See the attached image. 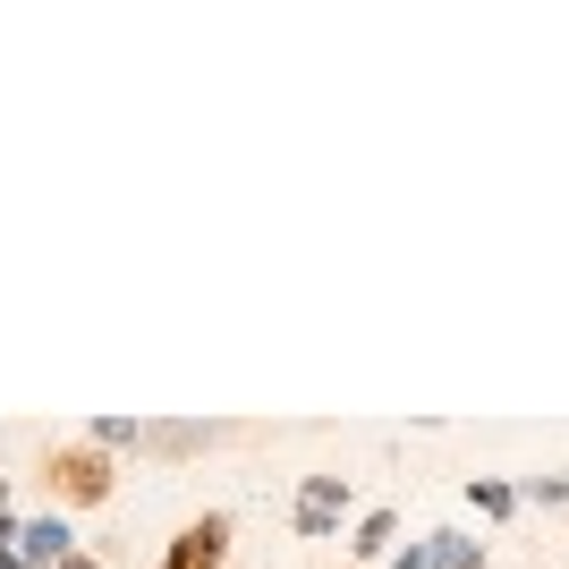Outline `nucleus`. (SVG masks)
<instances>
[{
	"label": "nucleus",
	"mask_w": 569,
	"mask_h": 569,
	"mask_svg": "<svg viewBox=\"0 0 569 569\" xmlns=\"http://www.w3.org/2000/svg\"><path fill=\"white\" fill-rule=\"evenodd\" d=\"M51 485H60L69 501H102V493H111V468H102L94 451H60V459H51Z\"/></svg>",
	"instance_id": "obj_1"
},
{
	"label": "nucleus",
	"mask_w": 569,
	"mask_h": 569,
	"mask_svg": "<svg viewBox=\"0 0 569 569\" xmlns=\"http://www.w3.org/2000/svg\"><path fill=\"white\" fill-rule=\"evenodd\" d=\"M221 536H230V519H204V527H188V536L170 545V569H213V561H221Z\"/></svg>",
	"instance_id": "obj_2"
},
{
	"label": "nucleus",
	"mask_w": 569,
	"mask_h": 569,
	"mask_svg": "<svg viewBox=\"0 0 569 569\" xmlns=\"http://www.w3.org/2000/svg\"><path fill=\"white\" fill-rule=\"evenodd\" d=\"M332 519H340V476H315L307 493H298V527H307V536H323Z\"/></svg>",
	"instance_id": "obj_3"
},
{
	"label": "nucleus",
	"mask_w": 569,
	"mask_h": 569,
	"mask_svg": "<svg viewBox=\"0 0 569 569\" xmlns=\"http://www.w3.org/2000/svg\"><path fill=\"white\" fill-rule=\"evenodd\" d=\"M26 552H43V561H60V552H69V527H26Z\"/></svg>",
	"instance_id": "obj_4"
},
{
	"label": "nucleus",
	"mask_w": 569,
	"mask_h": 569,
	"mask_svg": "<svg viewBox=\"0 0 569 569\" xmlns=\"http://www.w3.org/2000/svg\"><path fill=\"white\" fill-rule=\"evenodd\" d=\"M60 569H94V561H60Z\"/></svg>",
	"instance_id": "obj_5"
}]
</instances>
